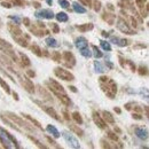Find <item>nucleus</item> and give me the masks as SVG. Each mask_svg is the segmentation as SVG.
<instances>
[{"mask_svg": "<svg viewBox=\"0 0 149 149\" xmlns=\"http://www.w3.org/2000/svg\"><path fill=\"white\" fill-rule=\"evenodd\" d=\"M74 45H76V47H77V48H79V49L85 48V47H88V42H87L86 38H84V37L77 38V39H76V41H74Z\"/></svg>", "mask_w": 149, "mask_h": 149, "instance_id": "nucleus-7", "label": "nucleus"}, {"mask_svg": "<svg viewBox=\"0 0 149 149\" xmlns=\"http://www.w3.org/2000/svg\"><path fill=\"white\" fill-rule=\"evenodd\" d=\"M53 58H54V60H55L56 62H58V61H60V54H58V53H54V54H53Z\"/></svg>", "mask_w": 149, "mask_h": 149, "instance_id": "nucleus-30", "label": "nucleus"}, {"mask_svg": "<svg viewBox=\"0 0 149 149\" xmlns=\"http://www.w3.org/2000/svg\"><path fill=\"white\" fill-rule=\"evenodd\" d=\"M70 88H71V91H72V92H77V91H76V87H74V86H71Z\"/></svg>", "mask_w": 149, "mask_h": 149, "instance_id": "nucleus-36", "label": "nucleus"}, {"mask_svg": "<svg viewBox=\"0 0 149 149\" xmlns=\"http://www.w3.org/2000/svg\"><path fill=\"white\" fill-rule=\"evenodd\" d=\"M80 54H81L83 56H85V57H90V56H92V53H91V51L88 49V47L81 48V49H80Z\"/></svg>", "mask_w": 149, "mask_h": 149, "instance_id": "nucleus-19", "label": "nucleus"}, {"mask_svg": "<svg viewBox=\"0 0 149 149\" xmlns=\"http://www.w3.org/2000/svg\"><path fill=\"white\" fill-rule=\"evenodd\" d=\"M47 2H48V3L51 5V3H52V0H47Z\"/></svg>", "mask_w": 149, "mask_h": 149, "instance_id": "nucleus-38", "label": "nucleus"}, {"mask_svg": "<svg viewBox=\"0 0 149 149\" xmlns=\"http://www.w3.org/2000/svg\"><path fill=\"white\" fill-rule=\"evenodd\" d=\"M48 85H49L51 91L55 95H57V94H65V91H64L63 86L61 84H58L57 81H55V80H52V79L48 80Z\"/></svg>", "mask_w": 149, "mask_h": 149, "instance_id": "nucleus-3", "label": "nucleus"}, {"mask_svg": "<svg viewBox=\"0 0 149 149\" xmlns=\"http://www.w3.org/2000/svg\"><path fill=\"white\" fill-rule=\"evenodd\" d=\"M0 140H1V142L3 143V146H5L6 148H14V146H15L16 148L19 147V146L16 145L15 138H14L12 134H9L8 132H6L3 129H1V127H0Z\"/></svg>", "mask_w": 149, "mask_h": 149, "instance_id": "nucleus-1", "label": "nucleus"}, {"mask_svg": "<svg viewBox=\"0 0 149 149\" xmlns=\"http://www.w3.org/2000/svg\"><path fill=\"white\" fill-rule=\"evenodd\" d=\"M47 140H48V141H49V142H51L52 145H54V146H56V142H55V141H53V140H52L51 138H47Z\"/></svg>", "mask_w": 149, "mask_h": 149, "instance_id": "nucleus-34", "label": "nucleus"}, {"mask_svg": "<svg viewBox=\"0 0 149 149\" xmlns=\"http://www.w3.org/2000/svg\"><path fill=\"white\" fill-rule=\"evenodd\" d=\"M108 135H109V138H111L113 141H117V140H118V138H117L113 133H111V132H109V133H108Z\"/></svg>", "mask_w": 149, "mask_h": 149, "instance_id": "nucleus-29", "label": "nucleus"}, {"mask_svg": "<svg viewBox=\"0 0 149 149\" xmlns=\"http://www.w3.org/2000/svg\"><path fill=\"white\" fill-rule=\"evenodd\" d=\"M2 6H3V7H7V8H10V7H12L10 3H8V2H2Z\"/></svg>", "mask_w": 149, "mask_h": 149, "instance_id": "nucleus-32", "label": "nucleus"}, {"mask_svg": "<svg viewBox=\"0 0 149 149\" xmlns=\"http://www.w3.org/2000/svg\"><path fill=\"white\" fill-rule=\"evenodd\" d=\"M101 46H102V48H103L104 51H111V46H110V44L107 42V41H101Z\"/></svg>", "mask_w": 149, "mask_h": 149, "instance_id": "nucleus-22", "label": "nucleus"}, {"mask_svg": "<svg viewBox=\"0 0 149 149\" xmlns=\"http://www.w3.org/2000/svg\"><path fill=\"white\" fill-rule=\"evenodd\" d=\"M64 58H65V61H68V62H71V65H74V55L70 53V52H65L64 53Z\"/></svg>", "mask_w": 149, "mask_h": 149, "instance_id": "nucleus-15", "label": "nucleus"}, {"mask_svg": "<svg viewBox=\"0 0 149 149\" xmlns=\"http://www.w3.org/2000/svg\"><path fill=\"white\" fill-rule=\"evenodd\" d=\"M93 52H94L93 54L95 57H102V55H103L102 52H100V49H99L96 46H93Z\"/></svg>", "mask_w": 149, "mask_h": 149, "instance_id": "nucleus-24", "label": "nucleus"}, {"mask_svg": "<svg viewBox=\"0 0 149 149\" xmlns=\"http://www.w3.org/2000/svg\"><path fill=\"white\" fill-rule=\"evenodd\" d=\"M102 115H103V119L104 120H107V123H113L115 122V119H113V117L111 116V113L108 111H103L102 112Z\"/></svg>", "mask_w": 149, "mask_h": 149, "instance_id": "nucleus-13", "label": "nucleus"}, {"mask_svg": "<svg viewBox=\"0 0 149 149\" xmlns=\"http://www.w3.org/2000/svg\"><path fill=\"white\" fill-rule=\"evenodd\" d=\"M94 5H95L94 9H95L96 12H99V10H100V8H101V3H100L99 1H95V2H94Z\"/></svg>", "mask_w": 149, "mask_h": 149, "instance_id": "nucleus-28", "label": "nucleus"}, {"mask_svg": "<svg viewBox=\"0 0 149 149\" xmlns=\"http://www.w3.org/2000/svg\"><path fill=\"white\" fill-rule=\"evenodd\" d=\"M24 116H25V117H26V118H28V119H29L30 122H32V123H33V124H35V125H36L37 127H39V129L41 127V125H40V123H39V122H37L36 119H33V118H31V117H30L29 115H24Z\"/></svg>", "mask_w": 149, "mask_h": 149, "instance_id": "nucleus-25", "label": "nucleus"}, {"mask_svg": "<svg viewBox=\"0 0 149 149\" xmlns=\"http://www.w3.org/2000/svg\"><path fill=\"white\" fill-rule=\"evenodd\" d=\"M72 7H74V10L76 13H80V14L86 13V9H85L83 6H80L78 2H74V3H72Z\"/></svg>", "mask_w": 149, "mask_h": 149, "instance_id": "nucleus-11", "label": "nucleus"}, {"mask_svg": "<svg viewBox=\"0 0 149 149\" xmlns=\"http://www.w3.org/2000/svg\"><path fill=\"white\" fill-rule=\"evenodd\" d=\"M0 85L2 86V88H3V90H5L6 92H7V93H9V92H10V90H9V86H8V84H6V83L3 81V79H1V78H0Z\"/></svg>", "mask_w": 149, "mask_h": 149, "instance_id": "nucleus-23", "label": "nucleus"}, {"mask_svg": "<svg viewBox=\"0 0 149 149\" xmlns=\"http://www.w3.org/2000/svg\"><path fill=\"white\" fill-rule=\"evenodd\" d=\"M41 108H44V109H45V111L47 112V113H49L53 118H55L56 120H60V117H58V115L56 113L54 109H52V108H49V107H45V106H42Z\"/></svg>", "mask_w": 149, "mask_h": 149, "instance_id": "nucleus-10", "label": "nucleus"}, {"mask_svg": "<svg viewBox=\"0 0 149 149\" xmlns=\"http://www.w3.org/2000/svg\"><path fill=\"white\" fill-rule=\"evenodd\" d=\"M46 44H47V46H49V47H56V46H58V44H57V41H56L54 38L52 37H48L46 38Z\"/></svg>", "mask_w": 149, "mask_h": 149, "instance_id": "nucleus-14", "label": "nucleus"}, {"mask_svg": "<svg viewBox=\"0 0 149 149\" xmlns=\"http://www.w3.org/2000/svg\"><path fill=\"white\" fill-rule=\"evenodd\" d=\"M72 118L76 120L77 124H81V123H83V118H81V116L79 115L78 111H74V113H72Z\"/></svg>", "mask_w": 149, "mask_h": 149, "instance_id": "nucleus-17", "label": "nucleus"}, {"mask_svg": "<svg viewBox=\"0 0 149 149\" xmlns=\"http://www.w3.org/2000/svg\"><path fill=\"white\" fill-rule=\"evenodd\" d=\"M54 74H55L58 78L63 79V80H74V74H71V72H69L68 70H64L63 68H55Z\"/></svg>", "mask_w": 149, "mask_h": 149, "instance_id": "nucleus-2", "label": "nucleus"}, {"mask_svg": "<svg viewBox=\"0 0 149 149\" xmlns=\"http://www.w3.org/2000/svg\"><path fill=\"white\" fill-rule=\"evenodd\" d=\"M117 26H118V29L120 30V31H123V32H126V33H130L132 35V30H131L130 28L126 25V23L123 21V19H118V22H117Z\"/></svg>", "mask_w": 149, "mask_h": 149, "instance_id": "nucleus-8", "label": "nucleus"}, {"mask_svg": "<svg viewBox=\"0 0 149 149\" xmlns=\"http://www.w3.org/2000/svg\"><path fill=\"white\" fill-rule=\"evenodd\" d=\"M63 138H64V140L69 143V146H71L72 148H74V149L80 148V145H79L78 140L74 138L72 134H70V133H68V132H63Z\"/></svg>", "mask_w": 149, "mask_h": 149, "instance_id": "nucleus-4", "label": "nucleus"}, {"mask_svg": "<svg viewBox=\"0 0 149 149\" xmlns=\"http://www.w3.org/2000/svg\"><path fill=\"white\" fill-rule=\"evenodd\" d=\"M84 5H87V6H91V0H80Z\"/></svg>", "mask_w": 149, "mask_h": 149, "instance_id": "nucleus-31", "label": "nucleus"}, {"mask_svg": "<svg viewBox=\"0 0 149 149\" xmlns=\"http://www.w3.org/2000/svg\"><path fill=\"white\" fill-rule=\"evenodd\" d=\"M94 67H95L96 72H103V71H104L103 65H102V64H101L99 61H95V62H94Z\"/></svg>", "mask_w": 149, "mask_h": 149, "instance_id": "nucleus-18", "label": "nucleus"}, {"mask_svg": "<svg viewBox=\"0 0 149 149\" xmlns=\"http://www.w3.org/2000/svg\"><path fill=\"white\" fill-rule=\"evenodd\" d=\"M14 97H15L16 100H19V97H17V94H16V93H14Z\"/></svg>", "mask_w": 149, "mask_h": 149, "instance_id": "nucleus-37", "label": "nucleus"}, {"mask_svg": "<svg viewBox=\"0 0 149 149\" xmlns=\"http://www.w3.org/2000/svg\"><path fill=\"white\" fill-rule=\"evenodd\" d=\"M58 3L63 7V8H69V2L67 0H58Z\"/></svg>", "mask_w": 149, "mask_h": 149, "instance_id": "nucleus-27", "label": "nucleus"}, {"mask_svg": "<svg viewBox=\"0 0 149 149\" xmlns=\"http://www.w3.org/2000/svg\"><path fill=\"white\" fill-rule=\"evenodd\" d=\"M56 19L58 22H67L68 21V15L65 13H58V14H56Z\"/></svg>", "mask_w": 149, "mask_h": 149, "instance_id": "nucleus-16", "label": "nucleus"}, {"mask_svg": "<svg viewBox=\"0 0 149 149\" xmlns=\"http://www.w3.org/2000/svg\"><path fill=\"white\" fill-rule=\"evenodd\" d=\"M10 19H13L16 23H19V17H16V16H10Z\"/></svg>", "mask_w": 149, "mask_h": 149, "instance_id": "nucleus-33", "label": "nucleus"}, {"mask_svg": "<svg viewBox=\"0 0 149 149\" xmlns=\"http://www.w3.org/2000/svg\"><path fill=\"white\" fill-rule=\"evenodd\" d=\"M36 17L38 19H52L54 17V13L49 9H42V10H38L36 12Z\"/></svg>", "mask_w": 149, "mask_h": 149, "instance_id": "nucleus-5", "label": "nucleus"}, {"mask_svg": "<svg viewBox=\"0 0 149 149\" xmlns=\"http://www.w3.org/2000/svg\"><path fill=\"white\" fill-rule=\"evenodd\" d=\"M46 130L48 131V132H49V133H51V134H52L54 138H58V136H60V132L56 130L53 125H48Z\"/></svg>", "mask_w": 149, "mask_h": 149, "instance_id": "nucleus-12", "label": "nucleus"}, {"mask_svg": "<svg viewBox=\"0 0 149 149\" xmlns=\"http://www.w3.org/2000/svg\"><path fill=\"white\" fill-rule=\"evenodd\" d=\"M19 56H21V58H22V61H23V63L25 65H30V60L28 58V56L24 55L23 53H19Z\"/></svg>", "mask_w": 149, "mask_h": 149, "instance_id": "nucleus-21", "label": "nucleus"}, {"mask_svg": "<svg viewBox=\"0 0 149 149\" xmlns=\"http://www.w3.org/2000/svg\"><path fill=\"white\" fill-rule=\"evenodd\" d=\"M78 29L80 31H87V30H92L93 29V24H86V25H83V26H78Z\"/></svg>", "mask_w": 149, "mask_h": 149, "instance_id": "nucleus-20", "label": "nucleus"}, {"mask_svg": "<svg viewBox=\"0 0 149 149\" xmlns=\"http://www.w3.org/2000/svg\"><path fill=\"white\" fill-rule=\"evenodd\" d=\"M135 134H136V136L138 138H140L141 140H146L147 138H148V131L146 130V129H136L135 130Z\"/></svg>", "mask_w": 149, "mask_h": 149, "instance_id": "nucleus-9", "label": "nucleus"}, {"mask_svg": "<svg viewBox=\"0 0 149 149\" xmlns=\"http://www.w3.org/2000/svg\"><path fill=\"white\" fill-rule=\"evenodd\" d=\"M15 5H22V0H14Z\"/></svg>", "mask_w": 149, "mask_h": 149, "instance_id": "nucleus-35", "label": "nucleus"}, {"mask_svg": "<svg viewBox=\"0 0 149 149\" xmlns=\"http://www.w3.org/2000/svg\"><path fill=\"white\" fill-rule=\"evenodd\" d=\"M31 49H32V51L35 52V54H37L38 56H41V53H40L41 51H40V48H39L38 46H36V45H33V46L31 47Z\"/></svg>", "mask_w": 149, "mask_h": 149, "instance_id": "nucleus-26", "label": "nucleus"}, {"mask_svg": "<svg viewBox=\"0 0 149 149\" xmlns=\"http://www.w3.org/2000/svg\"><path fill=\"white\" fill-rule=\"evenodd\" d=\"M93 120L100 129H104L106 127V122L102 119V117L97 112H93Z\"/></svg>", "mask_w": 149, "mask_h": 149, "instance_id": "nucleus-6", "label": "nucleus"}]
</instances>
